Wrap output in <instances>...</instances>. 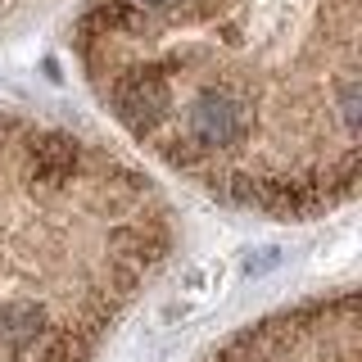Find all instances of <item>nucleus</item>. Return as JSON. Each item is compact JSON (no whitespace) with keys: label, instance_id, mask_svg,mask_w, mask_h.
Here are the masks:
<instances>
[{"label":"nucleus","instance_id":"obj_1","mask_svg":"<svg viewBox=\"0 0 362 362\" xmlns=\"http://www.w3.org/2000/svg\"><path fill=\"white\" fill-rule=\"evenodd\" d=\"M362 0H86L73 50L136 150L209 199L308 222L358 195Z\"/></svg>","mask_w":362,"mask_h":362},{"label":"nucleus","instance_id":"obj_2","mask_svg":"<svg viewBox=\"0 0 362 362\" xmlns=\"http://www.w3.org/2000/svg\"><path fill=\"white\" fill-rule=\"evenodd\" d=\"M177 235L173 199L136 158L0 109V362H95Z\"/></svg>","mask_w":362,"mask_h":362},{"label":"nucleus","instance_id":"obj_3","mask_svg":"<svg viewBox=\"0 0 362 362\" xmlns=\"http://www.w3.org/2000/svg\"><path fill=\"white\" fill-rule=\"evenodd\" d=\"M204 362H362L358 294H313L226 335Z\"/></svg>","mask_w":362,"mask_h":362}]
</instances>
